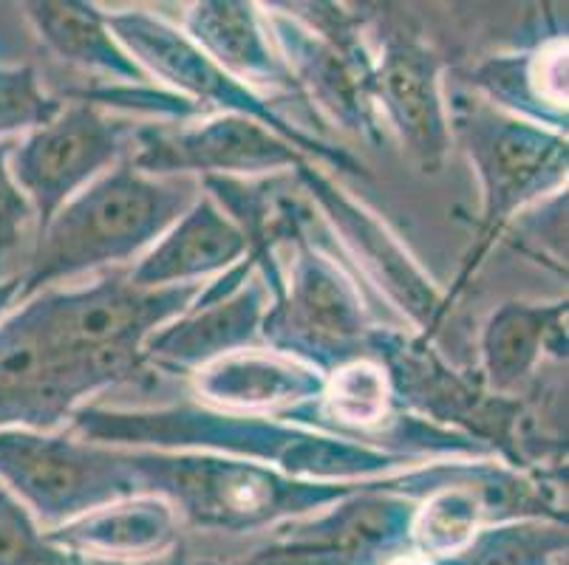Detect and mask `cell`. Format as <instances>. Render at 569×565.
Returning <instances> with one entry per match:
<instances>
[{"mask_svg":"<svg viewBox=\"0 0 569 565\" xmlns=\"http://www.w3.org/2000/svg\"><path fill=\"white\" fill-rule=\"evenodd\" d=\"M173 206L176 195L128 170L100 181L51 221L29 286L128 255L157 235Z\"/></svg>","mask_w":569,"mask_h":565,"instance_id":"cell-1","label":"cell"},{"mask_svg":"<svg viewBox=\"0 0 569 565\" xmlns=\"http://www.w3.org/2000/svg\"><path fill=\"white\" fill-rule=\"evenodd\" d=\"M113 150L117 137L111 124L91 111H71L57 122L43 124V131L20 144L12 173L26 199L40 210L43 224H49L51 212L63 204L66 195L111 162Z\"/></svg>","mask_w":569,"mask_h":565,"instance_id":"cell-2","label":"cell"},{"mask_svg":"<svg viewBox=\"0 0 569 565\" xmlns=\"http://www.w3.org/2000/svg\"><path fill=\"white\" fill-rule=\"evenodd\" d=\"M0 481L38 509L57 512L86 495V486H100V466L66 442L0 430Z\"/></svg>","mask_w":569,"mask_h":565,"instance_id":"cell-3","label":"cell"},{"mask_svg":"<svg viewBox=\"0 0 569 565\" xmlns=\"http://www.w3.org/2000/svg\"><path fill=\"white\" fill-rule=\"evenodd\" d=\"M153 168H201V170H261L289 162L283 144L244 119H221L173 142L153 148L144 159Z\"/></svg>","mask_w":569,"mask_h":565,"instance_id":"cell-4","label":"cell"},{"mask_svg":"<svg viewBox=\"0 0 569 565\" xmlns=\"http://www.w3.org/2000/svg\"><path fill=\"white\" fill-rule=\"evenodd\" d=\"M380 88L413 150L426 159L442 153L445 131L431 57L411 46L391 49L382 62Z\"/></svg>","mask_w":569,"mask_h":565,"instance_id":"cell-5","label":"cell"},{"mask_svg":"<svg viewBox=\"0 0 569 565\" xmlns=\"http://www.w3.org/2000/svg\"><path fill=\"white\" fill-rule=\"evenodd\" d=\"M241 252V235L216 215L210 206H201L139 269V283H168L176 278L210 272L224 266Z\"/></svg>","mask_w":569,"mask_h":565,"instance_id":"cell-6","label":"cell"},{"mask_svg":"<svg viewBox=\"0 0 569 565\" xmlns=\"http://www.w3.org/2000/svg\"><path fill=\"white\" fill-rule=\"evenodd\" d=\"M292 314L298 329L318 342H343L360 329V317L349 292L329 269L318 263H307L298 274Z\"/></svg>","mask_w":569,"mask_h":565,"instance_id":"cell-7","label":"cell"},{"mask_svg":"<svg viewBox=\"0 0 569 565\" xmlns=\"http://www.w3.org/2000/svg\"><path fill=\"white\" fill-rule=\"evenodd\" d=\"M558 153L561 150L556 142H547L538 133L510 128V131L490 137L482 164L485 173L490 175L493 193L499 199H513L516 193H525L532 181L545 175V170L556 162Z\"/></svg>","mask_w":569,"mask_h":565,"instance_id":"cell-8","label":"cell"},{"mask_svg":"<svg viewBox=\"0 0 569 565\" xmlns=\"http://www.w3.org/2000/svg\"><path fill=\"white\" fill-rule=\"evenodd\" d=\"M193 29L201 43L236 71L261 74L269 71V57L263 40L252 26L250 9L238 3H213L196 12Z\"/></svg>","mask_w":569,"mask_h":565,"instance_id":"cell-9","label":"cell"},{"mask_svg":"<svg viewBox=\"0 0 569 565\" xmlns=\"http://www.w3.org/2000/svg\"><path fill=\"white\" fill-rule=\"evenodd\" d=\"M32 18L43 31V38L60 54L119 65L117 51L111 49V40L106 38V29L91 9L74 7V3H43V7H32Z\"/></svg>","mask_w":569,"mask_h":565,"instance_id":"cell-10","label":"cell"},{"mask_svg":"<svg viewBox=\"0 0 569 565\" xmlns=\"http://www.w3.org/2000/svg\"><path fill=\"white\" fill-rule=\"evenodd\" d=\"M545 323L547 314L530 309H507L493 320L488 336V360L490 373L499 385L519 380L530 367Z\"/></svg>","mask_w":569,"mask_h":565,"instance_id":"cell-11","label":"cell"},{"mask_svg":"<svg viewBox=\"0 0 569 565\" xmlns=\"http://www.w3.org/2000/svg\"><path fill=\"white\" fill-rule=\"evenodd\" d=\"M292 373L295 371L269 365V362H230V365H221L219 373H210L207 391L219 398H236L247 404L276 402L283 393L298 387V376Z\"/></svg>","mask_w":569,"mask_h":565,"instance_id":"cell-12","label":"cell"},{"mask_svg":"<svg viewBox=\"0 0 569 565\" xmlns=\"http://www.w3.org/2000/svg\"><path fill=\"white\" fill-rule=\"evenodd\" d=\"M476 517H479V501L470 492H442L419 515L417 535L431 552H453L470 541Z\"/></svg>","mask_w":569,"mask_h":565,"instance_id":"cell-13","label":"cell"},{"mask_svg":"<svg viewBox=\"0 0 569 565\" xmlns=\"http://www.w3.org/2000/svg\"><path fill=\"white\" fill-rule=\"evenodd\" d=\"M168 532L162 506H137L128 512H108L80 528V537L106 548H142Z\"/></svg>","mask_w":569,"mask_h":565,"instance_id":"cell-14","label":"cell"},{"mask_svg":"<svg viewBox=\"0 0 569 565\" xmlns=\"http://www.w3.org/2000/svg\"><path fill=\"white\" fill-rule=\"evenodd\" d=\"M0 565H66L38 535L32 517L0 481Z\"/></svg>","mask_w":569,"mask_h":565,"instance_id":"cell-15","label":"cell"},{"mask_svg":"<svg viewBox=\"0 0 569 565\" xmlns=\"http://www.w3.org/2000/svg\"><path fill=\"white\" fill-rule=\"evenodd\" d=\"M329 404L343 422H375L386 411V380L375 365H351L335 376Z\"/></svg>","mask_w":569,"mask_h":565,"instance_id":"cell-16","label":"cell"},{"mask_svg":"<svg viewBox=\"0 0 569 565\" xmlns=\"http://www.w3.org/2000/svg\"><path fill=\"white\" fill-rule=\"evenodd\" d=\"M252 303L250 300H238V303L227 305V314H210L204 320H196V323L184 325V331H176V334L164 336V349L173 356H199L207 354V349L221 345V342H230L241 334L238 325L252 323Z\"/></svg>","mask_w":569,"mask_h":565,"instance_id":"cell-17","label":"cell"},{"mask_svg":"<svg viewBox=\"0 0 569 565\" xmlns=\"http://www.w3.org/2000/svg\"><path fill=\"white\" fill-rule=\"evenodd\" d=\"M12 153L14 144L0 139V261L9 249L18 246L26 224L32 221V201L26 199V193L14 181L12 168H9Z\"/></svg>","mask_w":569,"mask_h":565,"instance_id":"cell-18","label":"cell"},{"mask_svg":"<svg viewBox=\"0 0 569 565\" xmlns=\"http://www.w3.org/2000/svg\"><path fill=\"white\" fill-rule=\"evenodd\" d=\"M20 283L18 280H0V317L7 314V309L12 305V300L18 297Z\"/></svg>","mask_w":569,"mask_h":565,"instance_id":"cell-19","label":"cell"},{"mask_svg":"<svg viewBox=\"0 0 569 565\" xmlns=\"http://www.w3.org/2000/svg\"><path fill=\"white\" fill-rule=\"evenodd\" d=\"M395 565H417V563H413V559H400V563H395Z\"/></svg>","mask_w":569,"mask_h":565,"instance_id":"cell-20","label":"cell"}]
</instances>
